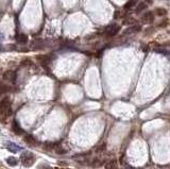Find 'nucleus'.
<instances>
[{
    "label": "nucleus",
    "mask_w": 170,
    "mask_h": 169,
    "mask_svg": "<svg viewBox=\"0 0 170 169\" xmlns=\"http://www.w3.org/2000/svg\"><path fill=\"white\" fill-rule=\"evenodd\" d=\"M20 159H21V163L24 167L32 166V165L35 163V161H36L35 155L32 152H29V151H24L21 154V156H20Z\"/></svg>",
    "instance_id": "obj_1"
},
{
    "label": "nucleus",
    "mask_w": 170,
    "mask_h": 169,
    "mask_svg": "<svg viewBox=\"0 0 170 169\" xmlns=\"http://www.w3.org/2000/svg\"><path fill=\"white\" fill-rule=\"evenodd\" d=\"M0 113L9 116L11 114V100L10 98H4L0 101Z\"/></svg>",
    "instance_id": "obj_2"
},
{
    "label": "nucleus",
    "mask_w": 170,
    "mask_h": 169,
    "mask_svg": "<svg viewBox=\"0 0 170 169\" xmlns=\"http://www.w3.org/2000/svg\"><path fill=\"white\" fill-rule=\"evenodd\" d=\"M119 30H120V27H119L118 24H109V26H107L106 28H105L104 33L106 34V36L112 37V36H115V35L118 33Z\"/></svg>",
    "instance_id": "obj_3"
},
{
    "label": "nucleus",
    "mask_w": 170,
    "mask_h": 169,
    "mask_svg": "<svg viewBox=\"0 0 170 169\" xmlns=\"http://www.w3.org/2000/svg\"><path fill=\"white\" fill-rule=\"evenodd\" d=\"M16 78H17V75L15 71L13 70H7L4 73H2V79L7 82H11V83H14L16 81Z\"/></svg>",
    "instance_id": "obj_4"
},
{
    "label": "nucleus",
    "mask_w": 170,
    "mask_h": 169,
    "mask_svg": "<svg viewBox=\"0 0 170 169\" xmlns=\"http://www.w3.org/2000/svg\"><path fill=\"white\" fill-rule=\"evenodd\" d=\"M4 146L7 150H10L11 152H13V153H16V152H18V151H20V150H22V148L20 147V146L16 145V144L12 143V142H7Z\"/></svg>",
    "instance_id": "obj_5"
},
{
    "label": "nucleus",
    "mask_w": 170,
    "mask_h": 169,
    "mask_svg": "<svg viewBox=\"0 0 170 169\" xmlns=\"http://www.w3.org/2000/svg\"><path fill=\"white\" fill-rule=\"evenodd\" d=\"M36 60L38 61L39 63H41L43 66L48 65L49 62H50V58H49V56H46V54H41V56H36Z\"/></svg>",
    "instance_id": "obj_6"
},
{
    "label": "nucleus",
    "mask_w": 170,
    "mask_h": 169,
    "mask_svg": "<svg viewBox=\"0 0 170 169\" xmlns=\"http://www.w3.org/2000/svg\"><path fill=\"white\" fill-rule=\"evenodd\" d=\"M141 19H143V22H146V24H151L153 21V19H154V14L152 12H147L146 14L143 15Z\"/></svg>",
    "instance_id": "obj_7"
},
{
    "label": "nucleus",
    "mask_w": 170,
    "mask_h": 169,
    "mask_svg": "<svg viewBox=\"0 0 170 169\" xmlns=\"http://www.w3.org/2000/svg\"><path fill=\"white\" fill-rule=\"evenodd\" d=\"M140 30H141V27L139 26V24H137V26H132V27H130V28H128V29H126V31L123 32V35H126V34L136 33V32H139Z\"/></svg>",
    "instance_id": "obj_8"
},
{
    "label": "nucleus",
    "mask_w": 170,
    "mask_h": 169,
    "mask_svg": "<svg viewBox=\"0 0 170 169\" xmlns=\"http://www.w3.org/2000/svg\"><path fill=\"white\" fill-rule=\"evenodd\" d=\"M24 142L28 144V145H31V146H37V145H38L37 140L35 139V138H34L32 135H26L24 137Z\"/></svg>",
    "instance_id": "obj_9"
},
{
    "label": "nucleus",
    "mask_w": 170,
    "mask_h": 169,
    "mask_svg": "<svg viewBox=\"0 0 170 169\" xmlns=\"http://www.w3.org/2000/svg\"><path fill=\"white\" fill-rule=\"evenodd\" d=\"M12 129H13V131H14V132H15V134H17V135H20V134H22V133H24V131H22V129L20 128L19 123L17 122L16 120H14V121H13Z\"/></svg>",
    "instance_id": "obj_10"
},
{
    "label": "nucleus",
    "mask_w": 170,
    "mask_h": 169,
    "mask_svg": "<svg viewBox=\"0 0 170 169\" xmlns=\"http://www.w3.org/2000/svg\"><path fill=\"white\" fill-rule=\"evenodd\" d=\"M105 169H118V164L116 159H112L105 163Z\"/></svg>",
    "instance_id": "obj_11"
},
{
    "label": "nucleus",
    "mask_w": 170,
    "mask_h": 169,
    "mask_svg": "<svg viewBox=\"0 0 170 169\" xmlns=\"http://www.w3.org/2000/svg\"><path fill=\"white\" fill-rule=\"evenodd\" d=\"M92 166L94 167V168H98V167H101L102 165L104 164V161L103 159H98V157H96V159H94L92 161Z\"/></svg>",
    "instance_id": "obj_12"
},
{
    "label": "nucleus",
    "mask_w": 170,
    "mask_h": 169,
    "mask_svg": "<svg viewBox=\"0 0 170 169\" xmlns=\"http://www.w3.org/2000/svg\"><path fill=\"white\" fill-rule=\"evenodd\" d=\"M16 41L18 42V43H20V44H26L28 42V36L24 33L18 34V35L16 36Z\"/></svg>",
    "instance_id": "obj_13"
},
{
    "label": "nucleus",
    "mask_w": 170,
    "mask_h": 169,
    "mask_svg": "<svg viewBox=\"0 0 170 169\" xmlns=\"http://www.w3.org/2000/svg\"><path fill=\"white\" fill-rule=\"evenodd\" d=\"M136 3H137V0H129V1L124 4V7H123L124 10H130V9H132L134 5H136Z\"/></svg>",
    "instance_id": "obj_14"
},
{
    "label": "nucleus",
    "mask_w": 170,
    "mask_h": 169,
    "mask_svg": "<svg viewBox=\"0 0 170 169\" xmlns=\"http://www.w3.org/2000/svg\"><path fill=\"white\" fill-rule=\"evenodd\" d=\"M60 145V144L56 143H46L45 144V149L46 150H55L56 147Z\"/></svg>",
    "instance_id": "obj_15"
},
{
    "label": "nucleus",
    "mask_w": 170,
    "mask_h": 169,
    "mask_svg": "<svg viewBox=\"0 0 170 169\" xmlns=\"http://www.w3.org/2000/svg\"><path fill=\"white\" fill-rule=\"evenodd\" d=\"M146 7H147V4L145 2H139L138 3V5L136 7V9H135V13H140L141 11H143V10H146Z\"/></svg>",
    "instance_id": "obj_16"
},
{
    "label": "nucleus",
    "mask_w": 170,
    "mask_h": 169,
    "mask_svg": "<svg viewBox=\"0 0 170 169\" xmlns=\"http://www.w3.org/2000/svg\"><path fill=\"white\" fill-rule=\"evenodd\" d=\"M7 163L10 165V166H15V165L18 164V159L14 156H10L7 159Z\"/></svg>",
    "instance_id": "obj_17"
},
{
    "label": "nucleus",
    "mask_w": 170,
    "mask_h": 169,
    "mask_svg": "<svg viewBox=\"0 0 170 169\" xmlns=\"http://www.w3.org/2000/svg\"><path fill=\"white\" fill-rule=\"evenodd\" d=\"M154 51H155L156 53L163 54V56H169V54H170L169 51L166 50V49H164V48H155V49H154Z\"/></svg>",
    "instance_id": "obj_18"
},
{
    "label": "nucleus",
    "mask_w": 170,
    "mask_h": 169,
    "mask_svg": "<svg viewBox=\"0 0 170 169\" xmlns=\"http://www.w3.org/2000/svg\"><path fill=\"white\" fill-rule=\"evenodd\" d=\"M11 90L10 86H7L5 83H3L2 81H0V92H9Z\"/></svg>",
    "instance_id": "obj_19"
},
{
    "label": "nucleus",
    "mask_w": 170,
    "mask_h": 169,
    "mask_svg": "<svg viewBox=\"0 0 170 169\" xmlns=\"http://www.w3.org/2000/svg\"><path fill=\"white\" fill-rule=\"evenodd\" d=\"M55 152L58 153V154H65V153L67 152V150L63 149V148H58V147H56Z\"/></svg>",
    "instance_id": "obj_20"
},
{
    "label": "nucleus",
    "mask_w": 170,
    "mask_h": 169,
    "mask_svg": "<svg viewBox=\"0 0 170 169\" xmlns=\"http://www.w3.org/2000/svg\"><path fill=\"white\" fill-rule=\"evenodd\" d=\"M104 150H105V145H104V144H103V145H101V146H99V147L96 148V152H97V153L103 152Z\"/></svg>",
    "instance_id": "obj_21"
},
{
    "label": "nucleus",
    "mask_w": 170,
    "mask_h": 169,
    "mask_svg": "<svg viewBox=\"0 0 170 169\" xmlns=\"http://www.w3.org/2000/svg\"><path fill=\"white\" fill-rule=\"evenodd\" d=\"M166 10H164V9H157L156 10V14H158L160 16H162V15H165L166 14Z\"/></svg>",
    "instance_id": "obj_22"
},
{
    "label": "nucleus",
    "mask_w": 170,
    "mask_h": 169,
    "mask_svg": "<svg viewBox=\"0 0 170 169\" xmlns=\"http://www.w3.org/2000/svg\"><path fill=\"white\" fill-rule=\"evenodd\" d=\"M135 22V20H133V18H129L128 20H124L123 24H134Z\"/></svg>",
    "instance_id": "obj_23"
},
{
    "label": "nucleus",
    "mask_w": 170,
    "mask_h": 169,
    "mask_svg": "<svg viewBox=\"0 0 170 169\" xmlns=\"http://www.w3.org/2000/svg\"><path fill=\"white\" fill-rule=\"evenodd\" d=\"M121 17V13H120V11H116L114 14V18L115 19H118V18H120Z\"/></svg>",
    "instance_id": "obj_24"
},
{
    "label": "nucleus",
    "mask_w": 170,
    "mask_h": 169,
    "mask_svg": "<svg viewBox=\"0 0 170 169\" xmlns=\"http://www.w3.org/2000/svg\"><path fill=\"white\" fill-rule=\"evenodd\" d=\"M38 169H52V167L48 166V165H41V166H39Z\"/></svg>",
    "instance_id": "obj_25"
},
{
    "label": "nucleus",
    "mask_w": 170,
    "mask_h": 169,
    "mask_svg": "<svg viewBox=\"0 0 170 169\" xmlns=\"http://www.w3.org/2000/svg\"><path fill=\"white\" fill-rule=\"evenodd\" d=\"M124 169H134V168L131 166H126V167H124Z\"/></svg>",
    "instance_id": "obj_26"
},
{
    "label": "nucleus",
    "mask_w": 170,
    "mask_h": 169,
    "mask_svg": "<svg viewBox=\"0 0 170 169\" xmlns=\"http://www.w3.org/2000/svg\"><path fill=\"white\" fill-rule=\"evenodd\" d=\"M146 1H147L148 3H151V2H152V0H146Z\"/></svg>",
    "instance_id": "obj_27"
}]
</instances>
